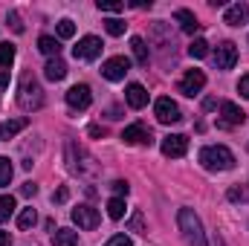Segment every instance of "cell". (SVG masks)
Segmentation results:
<instances>
[{
    "label": "cell",
    "mask_w": 249,
    "mask_h": 246,
    "mask_svg": "<svg viewBox=\"0 0 249 246\" xmlns=\"http://www.w3.org/2000/svg\"><path fill=\"white\" fill-rule=\"evenodd\" d=\"M200 165L206 171H229L235 168V154L226 145H206L200 151Z\"/></svg>",
    "instance_id": "1"
},
{
    "label": "cell",
    "mask_w": 249,
    "mask_h": 246,
    "mask_svg": "<svg viewBox=\"0 0 249 246\" xmlns=\"http://www.w3.org/2000/svg\"><path fill=\"white\" fill-rule=\"evenodd\" d=\"M18 105L23 110H41L44 107V87L35 81L32 72H26L20 78V87H18Z\"/></svg>",
    "instance_id": "2"
},
{
    "label": "cell",
    "mask_w": 249,
    "mask_h": 246,
    "mask_svg": "<svg viewBox=\"0 0 249 246\" xmlns=\"http://www.w3.org/2000/svg\"><path fill=\"white\" fill-rule=\"evenodd\" d=\"M177 226H180V232H183L186 244H191V246H209V244H206L203 223H200V217L194 214V209H180V211H177Z\"/></svg>",
    "instance_id": "3"
},
{
    "label": "cell",
    "mask_w": 249,
    "mask_h": 246,
    "mask_svg": "<svg viewBox=\"0 0 249 246\" xmlns=\"http://www.w3.org/2000/svg\"><path fill=\"white\" fill-rule=\"evenodd\" d=\"M102 50H105L102 38H96V35H84V38L78 41V47H72V55H75L78 61H96V58L102 55Z\"/></svg>",
    "instance_id": "4"
},
{
    "label": "cell",
    "mask_w": 249,
    "mask_h": 246,
    "mask_svg": "<svg viewBox=\"0 0 249 246\" xmlns=\"http://www.w3.org/2000/svg\"><path fill=\"white\" fill-rule=\"evenodd\" d=\"M154 116H157V122H162V124H177L180 119H183L177 102H171L168 96H162V99L154 102Z\"/></svg>",
    "instance_id": "5"
},
{
    "label": "cell",
    "mask_w": 249,
    "mask_h": 246,
    "mask_svg": "<svg viewBox=\"0 0 249 246\" xmlns=\"http://www.w3.org/2000/svg\"><path fill=\"white\" fill-rule=\"evenodd\" d=\"M203 87H206V72L203 70H188L186 75L180 78V84H177V90L183 96H188V99H194Z\"/></svg>",
    "instance_id": "6"
},
{
    "label": "cell",
    "mask_w": 249,
    "mask_h": 246,
    "mask_svg": "<svg viewBox=\"0 0 249 246\" xmlns=\"http://www.w3.org/2000/svg\"><path fill=\"white\" fill-rule=\"evenodd\" d=\"M127 70H130V58H124V55H113V58H107L102 64V75L107 81H122L127 75Z\"/></svg>",
    "instance_id": "7"
},
{
    "label": "cell",
    "mask_w": 249,
    "mask_h": 246,
    "mask_svg": "<svg viewBox=\"0 0 249 246\" xmlns=\"http://www.w3.org/2000/svg\"><path fill=\"white\" fill-rule=\"evenodd\" d=\"M238 64V47L232 41H223L214 47V67L217 70H232Z\"/></svg>",
    "instance_id": "8"
},
{
    "label": "cell",
    "mask_w": 249,
    "mask_h": 246,
    "mask_svg": "<svg viewBox=\"0 0 249 246\" xmlns=\"http://www.w3.org/2000/svg\"><path fill=\"white\" fill-rule=\"evenodd\" d=\"M90 102H93V93H90L87 84H72V87L67 90V105H70L72 110H87Z\"/></svg>",
    "instance_id": "9"
},
{
    "label": "cell",
    "mask_w": 249,
    "mask_h": 246,
    "mask_svg": "<svg viewBox=\"0 0 249 246\" xmlns=\"http://www.w3.org/2000/svg\"><path fill=\"white\" fill-rule=\"evenodd\" d=\"M122 139L127 145H151L154 142V133H151V127H145V124H127L122 130Z\"/></svg>",
    "instance_id": "10"
},
{
    "label": "cell",
    "mask_w": 249,
    "mask_h": 246,
    "mask_svg": "<svg viewBox=\"0 0 249 246\" xmlns=\"http://www.w3.org/2000/svg\"><path fill=\"white\" fill-rule=\"evenodd\" d=\"M99 211L93 209V206H78V209H72V223L78 226V229H96L99 226Z\"/></svg>",
    "instance_id": "11"
},
{
    "label": "cell",
    "mask_w": 249,
    "mask_h": 246,
    "mask_svg": "<svg viewBox=\"0 0 249 246\" xmlns=\"http://www.w3.org/2000/svg\"><path fill=\"white\" fill-rule=\"evenodd\" d=\"M244 119H247V113L235 102H223L220 105V127H238V124H244Z\"/></svg>",
    "instance_id": "12"
},
{
    "label": "cell",
    "mask_w": 249,
    "mask_h": 246,
    "mask_svg": "<svg viewBox=\"0 0 249 246\" xmlns=\"http://www.w3.org/2000/svg\"><path fill=\"white\" fill-rule=\"evenodd\" d=\"M188 151V136H183V133H171V136H165L162 139V154L165 157H186Z\"/></svg>",
    "instance_id": "13"
},
{
    "label": "cell",
    "mask_w": 249,
    "mask_h": 246,
    "mask_svg": "<svg viewBox=\"0 0 249 246\" xmlns=\"http://www.w3.org/2000/svg\"><path fill=\"white\" fill-rule=\"evenodd\" d=\"M124 102H127L133 110H142V107L148 105V90H145L142 84H127V90H124Z\"/></svg>",
    "instance_id": "14"
},
{
    "label": "cell",
    "mask_w": 249,
    "mask_h": 246,
    "mask_svg": "<svg viewBox=\"0 0 249 246\" xmlns=\"http://www.w3.org/2000/svg\"><path fill=\"white\" fill-rule=\"evenodd\" d=\"M229 26H244L249 20V3H235L226 9V18H223Z\"/></svg>",
    "instance_id": "15"
},
{
    "label": "cell",
    "mask_w": 249,
    "mask_h": 246,
    "mask_svg": "<svg viewBox=\"0 0 249 246\" xmlns=\"http://www.w3.org/2000/svg\"><path fill=\"white\" fill-rule=\"evenodd\" d=\"M174 20L180 23V29H183V32H188V35L200 32V23H197L194 12H188V9H177V12H174Z\"/></svg>",
    "instance_id": "16"
},
{
    "label": "cell",
    "mask_w": 249,
    "mask_h": 246,
    "mask_svg": "<svg viewBox=\"0 0 249 246\" xmlns=\"http://www.w3.org/2000/svg\"><path fill=\"white\" fill-rule=\"evenodd\" d=\"M26 124H29L26 116H20V119H6V122L0 124V139H15Z\"/></svg>",
    "instance_id": "17"
},
{
    "label": "cell",
    "mask_w": 249,
    "mask_h": 246,
    "mask_svg": "<svg viewBox=\"0 0 249 246\" xmlns=\"http://www.w3.org/2000/svg\"><path fill=\"white\" fill-rule=\"evenodd\" d=\"M38 50L44 55H50V58H61V41L53 38V35H41L38 38Z\"/></svg>",
    "instance_id": "18"
},
{
    "label": "cell",
    "mask_w": 249,
    "mask_h": 246,
    "mask_svg": "<svg viewBox=\"0 0 249 246\" xmlns=\"http://www.w3.org/2000/svg\"><path fill=\"white\" fill-rule=\"evenodd\" d=\"M44 75H47L50 81H61L64 75H67V64H64L61 58H50L47 67H44Z\"/></svg>",
    "instance_id": "19"
},
{
    "label": "cell",
    "mask_w": 249,
    "mask_h": 246,
    "mask_svg": "<svg viewBox=\"0 0 249 246\" xmlns=\"http://www.w3.org/2000/svg\"><path fill=\"white\" fill-rule=\"evenodd\" d=\"M53 246H78V232L72 229H58L53 235Z\"/></svg>",
    "instance_id": "20"
},
{
    "label": "cell",
    "mask_w": 249,
    "mask_h": 246,
    "mask_svg": "<svg viewBox=\"0 0 249 246\" xmlns=\"http://www.w3.org/2000/svg\"><path fill=\"white\" fill-rule=\"evenodd\" d=\"M130 50H133V58H136V64H148V44H145V38H130Z\"/></svg>",
    "instance_id": "21"
},
{
    "label": "cell",
    "mask_w": 249,
    "mask_h": 246,
    "mask_svg": "<svg viewBox=\"0 0 249 246\" xmlns=\"http://www.w3.org/2000/svg\"><path fill=\"white\" fill-rule=\"evenodd\" d=\"M12 214H15V197L12 194H3L0 197V223H6Z\"/></svg>",
    "instance_id": "22"
},
{
    "label": "cell",
    "mask_w": 249,
    "mask_h": 246,
    "mask_svg": "<svg viewBox=\"0 0 249 246\" xmlns=\"http://www.w3.org/2000/svg\"><path fill=\"white\" fill-rule=\"evenodd\" d=\"M107 214H110V220H122L124 217V197L107 200Z\"/></svg>",
    "instance_id": "23"
},
{
    "label": "cell",
    "mask_w": 249,
    "mask_h": 246,
    "mask_svg": "<svg viewBox=\"0 0 249 246\" xmlns=\"http://www.w3.org/2000/svg\"><path fill=\"white\" fill-rule=\"evenodd\" d=\"M35 223H38V214H35V209H32V206H29V209H23V211L18 214V226H20V229H32Z\"/></svg>",
    "instance_id": "24"
},
{
    "label": "cell",
    "mask_w": 249,
    "mask_h": 246,
    "mask_svg": "<svg viewBox=\"0 0 249 246\" xmlns=\"http://www.w3.org/2000/svg\"><path fill=\"white\" fill-rule=\"evenodd\" d=\"M188 55H191V58H206V55H209V44H206L203 38H194L191 47H188Z\"/></svg>",
    "instance_id": "25"
},
{
    "label": "cell",
    "mask_w": 249,
    "mask_h": 246,
    "mask_svg": "<svg viewBox=\"0 0 249 246\" xmlns=\"http://www.w3.org/2000/svg\"><path fill=\"white\" fill-rule=\"evenodd\" d=\"M55 32H58V38L67 41V38H72V35H75V23H72L70 18H61V20L55 23Z\"/></svg>",
    "instance_id": "26"
},
{
    "label": "cell",
    "mask_w": 249,
    "mask_h": 246,
    "mask_svg": "<svg viewBox=\"0 0 249 246\" xmlns=\"http://www.w3.org/2000/svg\"><path fill=\"white\" fill-rule=\"evenodd\" d=\"M12 174H15L12 159H9V157H0V185H9V183H12Z\"/></svg>",
    "instance_id": "27"
},
{
    "label": "cell",
    "mask_w": 249,
    "mask_h": 246,
    "mask_svg": "<svg viewBox=\"0 0 249 246\" xmlns=\"http://www.w3.org/2000/svg\"><path fill=\"white\" fill-rule=\"evenodd\" d=\"M124 20H119V18H107L105 20V29H107V35H113V38H119V35H124Z\"/></svg>",
    "instance_id": "28"
},
{
    "label": "cell",
    "mask_w": 249,
    "mask_h": 246,
    "mask_svg": "<svg viewBox=\"0 0 249 246\" xmlns=\"http://www.w3.org/2000/svg\"><path fill=\"white\" fill-rule=\"evenodd\" d=\"M12 64H15V47L12 44H0V67L9 70Z\"/></svg>",
    "instance_id": "29"
},
{
    "label": "cell",
    "mask_w": 249,
    "mask_h": 246,
    "mask_svg": "<svg viewBox=\"0 0 249 246\" xmlns=\"http://www.w3.org/2000/svg\"><path fill=\"white\" fill-rule=\"evenodd\" d=\"M96 6H99V12H110V15H116V12H122L124 9L122 0H99Z\"/></svg>",
    "instance_id": "30"
},
{
    "label": "cell",
    "mask_w": 249,
    "mask_h": 246,
    "mask_svg": "<svg viewBox=\"0 0 249 246\" xmlns=\"http://www.w3.org/2000/svg\"><path fill=\"white\" fill-rule=\"evenodd\" d=\"M6 23H9L15 32H23V20H20V15H18V12H6Z\"/></svg>",
    "instance_id": "31"
},
{
    "label": "cell",
    "mask_w": 249,
    "mask_h": 246,
    "mask_svg": "<svg viewBox=\"0 0 249 246\" xmlns=\"http://www.w3.org/2000/svg\"><path fill=\"white\" fill-rule=\"evenodd\" d=\"M130 232H145V220H142V211H133V217H130Z\"/></svg>",
    "instance_id": "32"
},
{
    "label": "cell",
    "mask_w": 249,
    "mask_h": 246,
    "mask_svg": "<svg viewBox=\"0 0 249 246\" xmlns=\"http://www.w3.org/2000/svg\"><path fill=\"white\" fill-rule=\"evenodd\" d=\"M105 246H133V241H130L127 235H113V238H110Z\"/></svg>",
    "instance_id": "33"
},
{
    "label": "cell",
    "mask_w": 249,
    "mask_h": 246,
    "mask_svg": "<svg viewBox=\"0 0 249 246\" xmlns=\"http://www.w3.org/2000/svg\"><path fill=\"white\" fill-rule=\"evenodd\" d=\"M113 191H116V197H127V191H130V185L124 183V180H116V183L110 185Z\"/></svg>",
    "instance_id": "34"
},
{
    "label": "cell",
    "mask_w": 249,
    "mask_h": 246,
    "mask_svg": "<svg viewBox=\"0 0 249 246\" xmlns=\"http://www.w3.org/2000/svg\"><path fill=\"white\" fill-rule=\"evenodd\" d=\"M20 194H23V197H35V194H38V185L35 183H23L20 185Z\"/></svg>",
    "instance_id": "35"
},
{
    "label": "cell",
    "mask_w": 249,
    "mask_h": 246,
    "mask_svg": "<svg viewBox=\"0 0 249 246\" xmlns=\"http://www.w3.org/2000/svg\"><path fill=\"white\" fill-rule=\"evenodd\" d=\"M238 93H241L244 99H249V75H244V78L238 81Z\"/></svg>",
    "instance_id": "36"
},
{
    "label": "cell",
    "mask_w": 249,
    "mask_h": 246,
    "mask_svg": "<svg viewBox=\"0 0 249 246\" xmlns=\"http://www.w3.org/2000/svg\"><path fill=\"white\" fill-rule=\"evenodd\" d=\"M67 197H70V191H67V188H58V191L53 194V203H67Z\"/></svg>",
    "instance_id": "37"
},
{
    "label": "cell",
    "mask_w": 249,
    "mask_h": 246,
    "mask_svg": "<svg viewBox=\"0 0 249 246\" xmlns=\"http://www.w3.org/2000/svg\"><path fill=\"white\" fill-rule=\"evenodd\" d=\"M229 200H232V203L244 200V191H241V188H229Z\"/></svg>",
    "instance_id": "38"
},
{
    "label": "cell",
    "mask_w": 249,
    "mask_h": 246,
    "mask_svg": "<svg viewBox=\"0 0 249 246\" xmlns=\"http://www.w3.org/2000/svg\"><path fill=\"white\" fill-rule=\"evenodd\" d=\"M12 244V238H9V232H3V229H0V246H9Z\"/></svg>",
    "instance_id": "39"
},
{
    "label": "cell",
    "mask_w": 249,
    "mask_h": 246,
    "mask_svg": "<svg viewBox=\"0 0 249 246\" xmlns=\"http://www.w3.org/2000/svg\"><path fill=\"white\" fill-rule=\"evenodd\" d=\"M130 6H133V9H151V3H145V0H133Z\"/></svg>",
    "instance_id": "40"
},
{
    "label": "cell",
    "mask_w": 249,
    "mask_h": 246,
    "mask_svg": "<svg viewBox=\"0 0 249 246\" xmlns=\"http://www.w3.org/2000/svg\"><path fill=\"white\" fill-rule=\"evenodd\" d=\"M9 84V70H0V87H6Z\"/></svg>",
    "instance_id": "41"
}]
</instances>
